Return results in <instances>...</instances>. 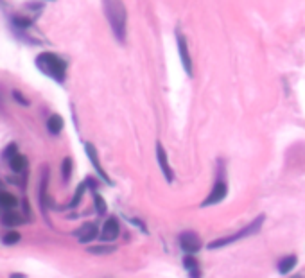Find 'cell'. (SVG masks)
Here are the masks:
<instances>
[{
  "label": "cell",
  "mask_w": 305,
  "mask_h": 278,
  "mask_svg": "<svg viewBox=\"0 0 305 278\" xmlns=\"http://www.w3.org/2000/svg\"><path fill=\"white\" fill-rule=\"evenodd\" d=\"M85 151H86V154H88V158H90V162H92V165H94V169L97 171V174L103 178L106 183H112V180L108 178V174L104 172V169L101 167V163H99V156H97V151H95V147H94V144H88L86 142L85 144Z\"/></svg>",
  "instance_id": "9"
},
{
  "label": "cell",
  "mask_w": 305,
  "mask_h": 278,
  "mask_svg": "<svg viewBox=\"0 0 305 278\" xmlns=\"http://www.w3.org/2000/svg\"><path fill=\"white\" fill-rule=\"evenodd\" d=\"M180 244L181 248H183V251H187L189 255H194L196 251L201 249V240H199V237L196 235L194 231H185V233H181Z\"/></svg>",
  "instance_id": "5"
},
{
  "label": "cell",
  "mask_w": 305,
  "mask_h": 278,
  "mask_svg": "<svg viewBox=\"0 0 305 278\" xmlns=\"http://www.w3.org/2000/svg\"><path fill=\"white\" fill-rule=\"evenodd\" d=\"M121 233V228H119V221L115 217H110L104 222L103 231H101V240L104 242H110V240H115Z\"/></svg>",
  "instance_id": "8"
},
{
  "label": "cell",
  "mask_w": 305,
  "mask_h": 278,
  "mask_svg": "<svg viewBox=\"0 0 305 278\" xmlns=\"http://www.w3.org/2000/svg\"><path fill=\"white\" fill-rule=\"evenodd\" d=\"M103 9L115 40L124 43L128 38V11L124 0H103Z\"/></svg>",
  "instance_id": "1"
},
{
  "label": "cell",
  "mask_w": 305,
  "mask_h": 278,
  "mask_svg": "<svg viewBox=\"0 0 305 278\" xmlns=\"http://www.w3.org/2000/svg\"><path fill=\"white\" fill-rule=\"evenodd\" d=\"M94 205L99 215L106 214V201H104V197L101 196V194H94Z\"/></svg>",
  "instance_id": "18"
},
{
  "label": "cell",
  "mask_w": 305,
  "mask_h": 278,
  "mask_svg": "<svg viewBox=\"0 0 305 278\" xmlns=\"http://www.w3.org/2000/svg\"><path fill=\"white\" fill-rule=\"evenodd\" d=\"M11 278H24V274H11Z\"/></svg>",
  "instance_id": "26"
},
{
  "label": "cell",
  "mask_w": 305,
  "mask_h": 278,
  "mask_svg": "<svg viewBox=\"0 0 305 278\" xmlns=\"http://www.w3.org/2000/svg\"><path fill=\"white\" fill-rule=\"evenodd\" d=\"M36 67L42 70L45 76L58 83L65 81V74H67V63L61 60L60 56L54 52H42L36 58Z\"/></svg>",
  "instance_id": "2"
},
{
  "label": "cell",
  "mask_w": 305,
  "mask_h": 278,
  "mask_svg": "<svg viewBox=\"0 0 305 278\" xmlns=\"http://www.w3.org/2000/svg\"><path fill=\"white\" fill-rule=\"evenodd\" d=\"M70 174H72V160L65 158L63 160V165H61V176H63V181H69L70 180Z\"/></svg>",
  "instance_id": "19"
},
{
  "label": "cell",
  "mask_w": 305,
  "mask_h": 278,
  "mask_svg": "<svg viewBox=\"0 0 305 278\" xmlns=\"http://www.w3.org/2000/svg\"><path fill=\"white\" fill-rule=\"evenodd\" d=\"M15 154H17V144H11V146H8V149L4 151V156H6V158L11 160Z\"/></svg>",
  "instance_id": "23"
},
{
  "label": "cell",
  "mask_w": 305,
  "mask_h": 278,
  "mask_svg": "<svg viewBox=\"0 0 305 278\" xmlns=\"http://www.w3.org/2000/svg\"><path fill=\"white\" fill-rule=\"evenodd\" d=\"M97 237V226H95L94 222H86L85 226L81 228V233H79V242L86 244L94 240Z\"/></svg>",
  "instance_id": "11"
},
{
  "label": "cell",
  "mask_w": 305,
  "mask_h": 278,
  "mask_svg": "<svg viewBox=\"0 0 305 278\" xmlns=\"http://www.w3.org/2000/svg\"><path fill=\"white\" fill-rule=\"evenodd\" d=\"M156 160H158L160 171H162L163 176H165V181H167V183H172V181H174V172H172L171 165H169L167 153H165V149H163V146L160 142H156Z\"/></svg>",
  "instance_id": "4"
},
{
  "label": "cell",
  "mask_w": 305,
  "mask_h": 278,
  "mask_svg": "<svg viewBox=\"0 0 305 278\" xmlns=\"http://www.w3.org/2000/svg\"><path fill=\"white\" fill-rule=\"evenodd\" d=\"M47 185H49V171L47 167H45L42 174V181H40V205H42L43 212H45V203H47Z\"/></svg>",
  "instance_id": "12"
},
{
  "label": "cell",
  "mask_w": 305,
  "mask_h": 278,
  "mask_svg": "<svg viewBox=\"0 0 305 278\" xmlns=\"http://www.w3.org/2000/svg\"><path fill=\"white\" fill-rule=\"evenodd\" d=\"M47 129L52 135H60L61 129H63V119H61L60 115H52L51 119L47 120Z\"/></svg>",
  "instance_id": "14"
},
{
  "label": "cell",
  "mask_w": 305,
  "mask_h": 278,
  "mask_svg": "<svg viewBox=\"0 0 305 278\" xmlns=\"http://www.w3.org/2000/svg\"><path fill=\"white\" fill-rule=\"evenodd\" d=\"M183 265H185V269L189 271L190 278H199V276H201L199 264H198V260H196V257H194V255H189V253H187V257L183 258Z\"/></svg>",
  "instance_id": "10"
},
{
  "label": "cell",
  "mask_w": 305,
  "mask_h": 278,
  "mask_svg": "<svg viewBox=\"0 0 305 278\" xmlns=\"http://www.w3.org/2000/svg\"><path fill=\"white\" fill-rule=\"evenodd\" d=\"M13 22L17 24V26L20 27H29L31 26V20H27V18H20V17H15Z\"/></svg>",
  "instance_id": "24"
},
{
  "label": "cell",
  "mask_w": 305,
  "mask_h": 278,
  "mask_svg": "<svg viewBox=\"0 0 305 278\" xmlns=\"http://www.w3.org/2000/svg\"><path fill=\"white\" fill-rule=\"evenodd\" d=\"M2 222L6 226H18V224H22V215L15 214V212H8V214L2 215Z\"/></svg>",
  "instance_id": "17"
},
{
  "label": "cell",
  "mask_w": 305,
  "mask_h": 278,
  "mask_svg": "<svg viewBox=\"0 0 305 278\" xmlns=\"http://www.w3.org/2000/svg\"><path fill=\"white\" fill-rule=\"evenodd\" d=\"M178 51H180L181 65H183L185 72L189 74V77H192V58L189 54V45H187V40L183 38V35H178Z\"/></svg>",
  "instance_id": "7"
},
{
  "label": "cell",
  "mask_w": 305,
  "mask_h": 278,
  "mask_svg": "<svg viewBox=\"0 0 305 278\" xmlns=\"http://www.w3.org/2000/svg\"><path fill=\"white\" fill-rule=\"evenodd\" d=\"M0 108H2V97H0Z\"/></svg>",
  "instance_id": "27"
},
{
  "label": "cell",
  "mask_w": 305,
  "mask_h": 278,
  "mask_svg": "<svg viewBox=\"0 0 305 278\" xmlns=\"http://www.w3.org/2000/svg\"><path fill=\"white\" fill-rule=\"evenodd\" d=\"M26 165H27V158L22 156V154H15L13 158L9 160V167H11L15 172H22L26 169Z\"/></svg>",
  "instance_id": "15"
},
{
  "label": "cell",
  "mask_w": 305,
  "mask_h": 278,
  "mask_svg": "<svg viewBox=\"0 0 305 278\" xmlns=\"http://www.w3.org/2000/svg\"><path fill=\"white\" fill-rule=\"evenodd\" d=\"M294 265H296V257H294V255H289V257L282 258V260L278 262V271L282 274H287L294 269Z\"/></svg>",
  "instance_id": "13"
},
{
  "label": "cell",
  "mask_w": 305,
  "mask_h": 278,
  "mask_svg": "<svg viewBox=\"0 0 305 278\" xmlns=\"http://www.w3.org/2000/svg\"><path fill=\"white\" fill-rule=\"evenodd\" d=\"M18 205L17 197L13 196V194L9 192H0V206H4V208H15V206Z\"/></svg>",
  "instance_id": "16"
},
{
  "label": "cell",
  "mask_w": 305,
  "mask_h": 278,
  "mask_svg": "<svg viewBox=\"0 0 305 278\" xmlns=\"http://www.w3.org/2000/svg\"><path fill=\"white\" fill-rule=\"evenodd\" d=\"M262 222H264V215H260V217L255 219V221L251 222L248 228H242V230L239 231V233H235V235H228V237H223V239L212 240V242L208 244V249L223 248V246H226V244H232V242H235V240H239V239H244V237L253 235V233H257V231L260 230Z\"/></svg>",
  "instance_id": "3"
},
{
  "label": "cell",
  "mask_w": 305,
  "mask_h": 278,
  "mask_svg": "<svg viewBox=\"0 0 305 278\" xmlns=\"http://www.w3.org/2000/svg\"><path fill=\"white\" fill-rule=\"evenodd\" d=\"M88 251L95 253V255H106V253L115 251V246H92V248H88Z\"/></svg>",
  "instance_id": "21"
},
{
  "label": "cell",
  "mask_w": 305,
  "mask_h": 278,
  "mask_svg": "<svg viewBox=\"0 0 305 278\" xmlns=\"http://www.w3.org/2000/svg\"><path fill=\"white\" fill-rule=\"evenodd\" d=\"M13 97L17 99V101H18L20 104H24V106H29V101H27V99L24 97V95H20V92L15 90V92H13Z\"/></svg>",
  "instance_id": "25"
},
{
  "label": "cell",
  "mask_w": 305,
  "mask_h": 278,
  "mask_svg": "<svg viewBox=\"0 0 305 278\" xmlns=\"http://www.w3.org/2000/svg\"><path fill=\"white\" fill-rule=\"evenodd\" d=\"M18 240H20V233H18V231H9V233L4 235V244H8V246L17 244Z\"/></svg>",
  "instance_id": "22"
},
{
  "label": "cell",
  "mask_w": 305,
  "mask_h": 278,
  "mask_svg": "<svg viewBox=\"0 0 305 278\" xmlns=\"http://www.w3.org/2000/svg\"><path fill=\"white\" fill-rule=\"evenodd\" d=\"M85 190H86V181L78 187V190H76V194H74L72 201H70L69 206H72V208H74V206H78L79 203H81V197H83V194H85Z\"/></svg>",
  "instance_id": "20"
},
{
  "label": "cell",
  "mask_w": 305,
  "mask_h": 278,
  "mask_svg": "<svg viewBox=\"0 0 305 278\" xmlns=\"http://www.w3.org/2000/svg\"><path fill=\"white\" fill-rule=\"evenodd\" d=\"M226 183H223V181H217V183L212 187V192L208 194V197H206L205 201L201 203V206H210V205H217V203H221L226 197Z\"/></svg>",
  "instance_id": "6"
}]
</instances>
